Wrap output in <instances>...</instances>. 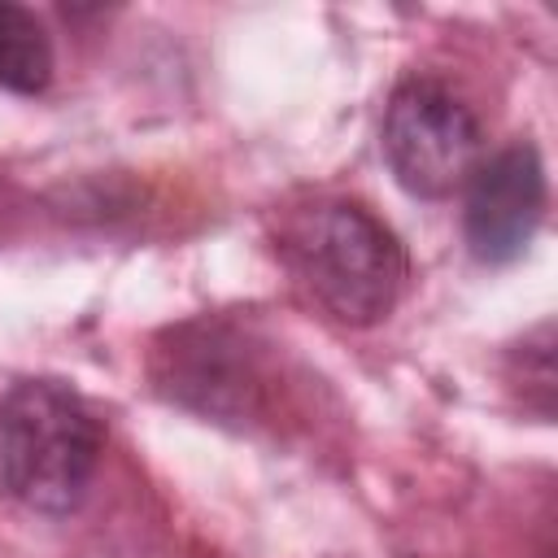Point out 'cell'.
Masks as SVG:
<instances>
[{"mask_svg":"<svg viewBox=\"0 0 558 558\" xmlns=\"http://www.w3.org/2000/svg\"><path fill=\"white\" fill-rule=\"evenodd\" d=\"M157 392L218 423H257L279 392L266 344L227 318H192L166 331L153 353Z\"/></svg>","mask_w":558,"mask_h":558,"instance_id":"3957f363","label":"cell"},{"mask_svg":"<svg viewBox=\"0 0 558 558\" xmlns=\"http://www.w3.org/2000/svg\"><path fill=\"white\" fill-rule=\"evenodd\" d=\"M379 148L392 179L423 201L453 196L484 161V126L471 105L436 78H405L384 109Z\"/></svg>","mask_w":558,"mask_h":558,"instance_id":"277c9868","label":"cell"},{"mask_svg":"<svg viewBox=\"0 0 558 558\" xmlns=\"http://www.w3.org/2000/svg\"><path fill=\"white\" fill-rule=\"evenodd\" d=\"M52 83V39L44 22L0 0V87L17 96H39Z\"/></svg>","mask_w":558,"mask_h":558,"instance_id":"8992f818","label":"cell"},{"mask_svg":"<svg viewBox=\"0 0 558 558\" xmlns=\"http://www.w3.org/2000/svg\"><path fill=\"white\" fill-rule=\"evenodd\" d=\"M545 218V161L536 144L514 140L488 161L475 166L466 179V205H462V231L466 248L484 266L514 262L536 227Z\"/></svg>","mask_w":558,"mask_h":558,"instance_id":"5b68a950","label":"cell"},{"mask_svg":"<svg viewBox=\"0 0 558 558\" xmlns=\"http://www.w3.org/2000/svg\"><path fill=\"white\" fill-rule=\"evenodd\" d=\"M506 379L523 388V405L536 410L541 418L554 414V323H536L506 362Z\"/></svg>","mask_w":558,"mask_h":558,"instance_id":"52a82bcc","label":"cell"},{"mask_svg":"<svg viewBox=\"0 0 558 558\" xmlns=\"http://www.w3.org/2000/svg\"><path fill=\"white\" fill-rule=\"evenodd\" d=\"M279 257L310 301L349 327L388 318L410 279V257L397 231L362 201L340 196L301 209L279 235Z\"/></svg>","mask_w":558,"mask_h":558,"instance_id":"6da1fadb","label":"cell"},{"mask_svg":"<svg viewBox=\"0 0 558 558\" xmlns=\"http://www.w3.org/2000/svg\"><path fill=\"white\" fill-rule=\"evenodd\" d=\"M105 427L61 379H17L0 397V488L39 514H70L100 466Z\"/></svg>","mask_w":558,"mask_h":558,"instance_id":"7a4b0ae2","label":"cell"}]
</instances>
